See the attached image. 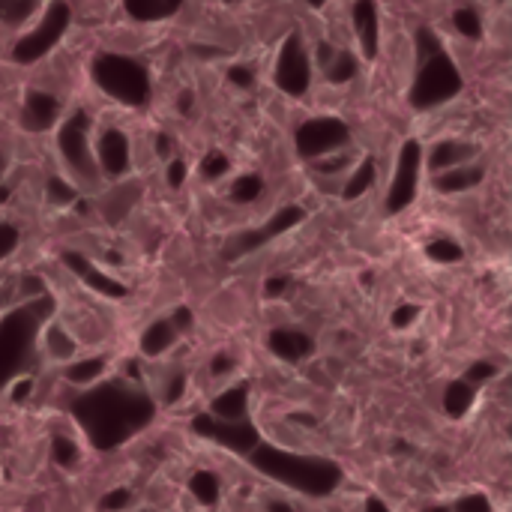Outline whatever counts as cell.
<instances>
[{
	"label": "cell",
	"mask_w": 512,
	"mask_h": 512,
	"mask_svg": "<svg viewBox=\"0 0 512 512\" xmlns=\"http://www.w3.org/2000/svg\"><path fill=\"white\" fill-rule=\"evenodd\" d=\"M69 411L87 444L111 453L153 423L156 402L135 381H96L69 402Z\"/></svg>",
	"instance_id": "cell-1"
},
{
	"label": "cell",
	"mask_w": 512,
	"mask_h": 512,
	"mask_svg": "<svg viewBox=\"0 0 512 512\" xmlns=\"http://www.w3.org/2000/svg\"><path fill=\"white\" fill-rule=\"evenodd\" d=\"M246 462L276 486H285L291 492H300L306 498H330L345 474L339 462L324 459V456H306V453H291L276 444H267L264 438L255 444V450L246 456Z\"/></svg>",
	"instance_id": "cell-2"
},
{
	"label": "cell",
	"mask_w": 512,
	"mask_h": 512,
	"mask_svg": "<svg viewBox=\"0 0 512 512\" xmlns=\"http://www.w3.org/2000/svg\"><path fill=\"white\" fill-rule=\"evenodd\" d=\"M54 315V300L48 294L24 300L21 306L0 315V390L27 372L45 321Z\"/></svg>",
	"instance_id": "cell-3"
},
{
	"label": "cell",
	"mask_w": 512,
	"mask_h": 512,
	"mask_svg": "<svg viewBox=\"0 0 512 512\" xmlns=\"http://www.w3.org/2000/svg\"><path fill=\"white\" fill-rule=\"evenodd\" d=\"M90 72H93L96 87L105 90L120 105L141 108L150 99V72L135 57L114 54V51H102V54L93 57Z\"/></svg>",
	"instance_id": "cell-4"
},
{
	"label": "cell",
	"mask_w": 512,
	"mask_h": 512,
	"mask_svg": "<svg viewBox=\"0 0 512 512\" xmlns=\"http://www.w3.org/2000/svg\"><path fill=\"white\" fill-rule=\"evenodd\" d=\"M465 90V78L456 66V60L441 48L423 60H417V75L408 90V102L417 111H432L438 105L453 102Z\"/></svg>",
	"instance_id": "cell-5"
},
{
	"label": "cell",
	"mask_w": 512,
	"mask_h": 512,
	"mask_svg": "<svg viewBox=\"0 0 512 512\" xmlns=\"http://www.w3.org/2000/svg\"><path fill=\"white\" fill-rule=\"evenodd\" d=\"M87 129H90L87 111H75L69 120H63V126L57 132V147L63 153L66 168L72 171L75 183L84 189H96L99 186V165H96Z\"/></svg>",
	"instance_id": "cell-6"
},
{
	"label": "cell",
	"mask_w": 512,
	"mask_h": 512,
	"mask_svg": "<svg viewBox=\"0 0 512 512\" xmlns=\"http://www.w3.org/2000/svg\"><path fill=\"white\" fill-rule=\"evenodd\" d=\"M69 24H72V6L66 0H51L45 6V12H42V21L15 42L12 60L15 63H36V60H42L66 36Z\"/></svg>",
	"instance_id": "cell-7"
},
{
	"label": "cell",
	"mask_w": 512,
	"mask_h": 512,
	"mask_svg": "<svg viewBox=\"0 0 512 512\" xmlns=\"http://www.w3.org/2000/svg\"><path fill=\"white\" fill-rule=\"evenodd\" d=\"M297 153L303 159H321L330 153H339L351 144V129L339 117H312L294 132Z\"/></svg>",
	"instance_id": "cell-8"
},
{
	"label": "cell",
	"mask_w": 512,
	"mask_h": 512,
	"mask_svg": "<svg viewBox=\"0 0 512 512\" xmlns=\"http://www.w3.org/2000/svg\"><path fill=\"white\" fill-rule=\"evenodd\" d=\"M303 219H306V210H303V207H297V204L282 207V210H279L276 216H270L261 228L234 234V237L222 246V258H225V261H237V258H243V255H249V252H258V249L267 246L270 240H276V237L288 234L291 228H297Z\"/></svg>",
	"instance_id": "cell-9"
},
{
	"label": "cell",
	"mask_w": 512,
	"mask_h": 512,
	"mask_svg": "<svg viewBox=\"0 0 512 512\" xmlns=\"http://www.w3.org/2000/svg\"><path fill=\"white\" fill-rule=\"evenodd\" d=\"M192 432L201 435V438H207L210 444H216V447L240 456V459H246L255 450V444L261 441V432L249 423V417L246 420H237V423H228V420H216L210 414H198L192 420Z\"/></svg>",
	"instance_id": "cell-10"
},
{
	"label": "cell",
	"mask_w": 512,
	"mask_h": 512,
	"mask_svg": "<svg viewBox=\"0 0 512 512\" xmlns=\"http://www.w3.org/2000/svg\"><path fill=\"white\" fill-rule=\"evenodd\" d=\"M420 165H423V147L420 141H405L402 150H399V162H396V174H393V183H390V192H387V201H384V210L390 216L408 210L420 192Z\"/></svg>",
	"instance_id": "cell-11"
},
{
	"label": "cell",
	"mask_w": 512,
	"mask_h": 512,
	"mask_svg": "<svg viewBox=\"0 0 512 512\" xmlns=\"http://www.w3.org/2000/svg\"><path fill=\"white\" fill-rule=\"evenodd\" d=\"M273 78H276V87L288 96H303L312 84V63H309V54H306V45H303V36L300 33H288L282 48H279V57H276V69H273Z\"/></svg>",
	"instance_id": "cell-12"
},
{
	"label": "cell",
	"mask_w": 512,
	"mask_h": 512,
	"mask_svg": "<svg viewBox=\"0 0 512 512\" xmlns=\"http://www.w3.org/2000/svg\"><path fill=\"white\" fill-rule=\"evenodd\" d=\"M63 264L93 291V294H99V297H105V300H123L129 291H126V285L123 282H117L114 276H108V273H102L90 258H84L81 252H63Z\"/></svg>",
	"instance_id": "cell-13"
},
{
	"label": "cell",
	"mask_w": 512,
	"mask_h": 512,
	"mask_svg": "<svg viewBox=\"0 0 512 512\" xmlns=\"http://www.w3.org/2000/svg\"><path fill=\"white\" fill-rule=\"evenodd\" d=\"M96 165L108 177H120L129 171V138L120 129H105L96 141Z\"/></svg>",
	"instance_id": "cell-14"
},
{
	"label": "cell",
	"mask_w": 512,
	"mask_h": 512,
	"mask_svg": "<svg viewBox=\"0 0 512 512\" xmlns=\"http://www.w3.org/2000/svg\"><path fill=\"white\" fill-rule=\"evenodd\" d=\"M267 348L282 363H303V360H309L315 354V339L309 333H303V330L279 327V330H270Z\"/></svg>",
	"instance_id": "cell-15"
},
{
	"label": "cell",
	"mask_w": 512,
	"mask_h": 512,
	"mask_svg": "<svg viewBox=\"0 0 512 512\" xmlns=\"http://www.w3.org/2000/svg\"><path fill=\"white\" fill-rule=\"evenodd\" d=\"M60 117V102L57 96L45 90H27L24 105H21V126L27 132H48Z\"/></svg>",
	"instance_id": "cell-16"
},
{
	"label": "cell",
	"mask_w": 512,
	"mask_h": 512,
	"mask_svg": "<svg viewBox=\"0 0 512 512\" xmlns=\"http://www.w3.org/2000/svg\"><path fill=\"white\" fill-rule=\"evenodd\" d=\"M354 30H357L363 54L375 60L381 48V15H378L375 0H354Z\"/></svg>",
	"instance_id": "cell-17"
},
{
	"label": "cell",
	"mask_w": 512,
	"mask_h": 512,
	"mask_svg": "<svg viewBox=\"0 0 512 512\" xmlns=\"http://www.w3.org/2000/svg\"><path fill=\"white\" fill-rule=\"evenodd\" d=\"M477 156V144L471 141H456V138H447V141H438L429 153V168L438 174V171H447V168H456V165H465Z\"/></svg>",
	"instance_id": "cell-18"
},
{
	"label": "cell",
	"mask_w": 512,
	"mask_h": 512,
	"mask_svg": "<svg viewBox=\"0 0 512 512\" xmlns=\"http://www.w3.org/2000/svg\"><path fill=\"white\" fill-rule=\"evenodd\" d=\"M486 177V171L480 165H456V168H447V171H438L435 174V189L444 192V195H459V192H468L474 186H480Z\"/></svg>",
	"instance_id": "cell-19"
},
{
	"label": "cell",
	"mask_w": 512,
	"mask_h": 512,
	"mask_svg": "<svg viewBox=\"0 0 512 512\" xmlns=\"http://www.w3.org/2000/svg\"><path fill=\"white\" fill-rule=\"evenodd\" d=\"M210 417L228 420V423L246 420L249 417V390L246 387H231V390L219 393L213 399V405H210Z\"/></svg>",
	"instance_id": "cell-20"
},
{
	"label": "cell",
	"mask_w": 512,
	"mask_h": 512,
	"mask_svg": "<svg viewBox=\"0 0 512 512\" xmlns=\"http://www.w3.org/2000/svg\"><path fill=\"white\" fill-rule=\"evenodd\" d=\"M180 6H183V0H123V9L129 12V18H135L141 24L165 21V18L177 15Z\"/></svg>",
	"instance_id": "cell-21"
},
{
	"label": "cell",
	"mask_w": 512,
	"mask_h": 512,
	"mask_svg": "<svg viewBox=\"0 0 512 512\" xmlns=\"http://www.w3.org/2000/svg\"><path fill=\"white\" fill-rule=\"evenodd\" d=\"M177 330H174V324L168 321V318H162V321H153L144 333H141V354L144 357H162L174 342H177Z\"/></svg>",
	"instance_id": "cell-22"
},
{
	"label": "cell",
	"mask_w": 512,
	"mask_h": 512,
	"mask_svg": "<svg viewBox=\"0 0 512 512\" xmlns=\"http://www.w3.org/2000/svg\"><path fill=\"white\" fill-rule=\"evenodd\" d=\"M474 396H477V393H474V384H468L465 378H459V381L447 384V390H444V396H441L444 414H447V417H453V420H462V417L471 411Z\"/></svg>",
	"instance_id": "cell-23"
},
{
	"label": "cell",
	"mask_w": 512,
	"mask_h": 512,
	"mask_svg": "<svg viewBox=\"0 0 512 512\" xmlns=\"http://www.w3.org/2000/svg\"><path fill=\"white\" fill-rule=\"evenodd\" d=\"M189 492L201 507H216L222 498V483L213 471H195L189 477Z\"/></svg>",
	"instance_id": "cell-24"
},
{
	"label": "cell",
	"mask_w": 512,
	"mask_h": 512,
	"mask_svg": "<svg viewBox=\"0 0 512 512\" xmlns=\"http://www.w3.org/2000/svg\"><path fill=\"white\" fill-rule=\"evenodd\" d=\"M102 372H105V360L102 357H90V360H78V363H72L63 375H66V381L72 384V387H93L99 378H102Z\"/></svg>",
	"instance_id": "cell-25"
},
{
	"label": "cell",
	"mask_w": 512,
	"mask_h": 512,
	"mask_svg": "<svg viewBox=\"0 0 512 512\" xmlns=\"http://www.w3.org/2000/svg\"><path fill=\"white\" fill-rule=\"evenodd\" d=\"M375 174H378L375 162H372V159H363V162L357 165V171L351 174V180L342 186V198H348V201H357L363 192H369V189H372V183H375Z\"/></svg>",
	"instance_id": "cell-26"
},
{
	"label": "cell",
	"mask_w": 512,
	"mask_h": 512,
	"mask_svg": "<svg viewBox=\"0 0 512 512\" xmlns=\"http://www.w3.org/2000/svg\"><path fill=\"white\" fill-rule=\"evenodd\" d=\"M324 69H327V78L333 84H348V81H354V75H357L360 66H357V57L351 51H336L333 60Z\"/></svg>",
	"instance_id": "cell-27"
},
{
	"label": "cell",
	"mask_w": 512,
	"mask_h": 512,
	"mask_svg": "<svg viewBox=\"0 0 512 512\" xmlns=\"http://www.w3.org/2000/svg\"><path fill=\"white\" fill-rule=\"evenodd\" d=\"M39 0H0V24L15 27L24 24L33 12H36Z\"/></svg>",
	"instance_id": "cell-28"
},
{
	"label": "cell",
	"mask_w": 512,
	"mask_h": 512,
	"mask_svg": "<svg viewBox=\"0 0 512 512\" xmlns=\"http://www.w3.org/2000/svg\"><path fill=\"white\" fill-rule=\"evenodd\" d=\"M426 255H429L435 264H456V261L465 258V249H462L456 240H450V237H435V240L426 246Z\"/></svg>",
	"instance_id": "cell-29"
},
{
	"label": "cell",
	"mask_w": 512,
	"mask_h": 512,
	"mask_svg": "<svg viewBox=\"0 0 512 512\" xmlns=\"http://www.w3.org/2000/svg\"><path fill=\"white\" fill-rule=\"evenodd\" d=\"M45 342H48V354H51L54 360H69V357L75 354V342H72V336H69L63 327H57V324H51V327H48Z\"/></svg>",
	"instance_id": "cell-30"
},
{
	"label": "cell",
	"mask_w": 512,
	"mask_h": 512,
	"mask_svg": "<svg viewBox=\"0 0 512 512\" xmlns=\"http://www.w3.org/2000/svg\"><path fill=\"white\" fill-rule=\"evenodd\" d=\"M78 459H81V450H78V444H75L72 438L57 435V438L51 441V462H54L57 468H75Z\"/></svg>",
	"instance_id": "cell-31"
},
{
	"label": "cell",
	"mask_w": 512,
	"mask_h": 512,
	"mask_svg": "<svg viewBox=\"0 0 512 512\" xmlns=\"http://www.w3.org/2000/svg\"><path fill=\"white\" fill-rule=\"evenodd\" d=\"M261 192H264V180H261L258 174H243V177L231 186V198H234L237 204H252V201L261 198Z\"/></svg>",
	"instance_id": "cell-32"
},
{
	"label": "cell",
	"mask_w": 512,
	"mask_h": 512,
	"mask_svg": "<svg viewBox=\"0 0 512 512\" xmlns=\"http://www.w3.org/2000/svg\"><path fill=\"white\" fill-rule=\"evenodd\" d=\"M453 24H456V30H459L465 39H480V36H483V21H480V15H477L471 6H459V9L453 12Z\"/></svg>",
	"instance_id": "cell-33"
},
{
	"label": "cell",
	"mask_w": 512,
	"mask_h": 512,
	"mask_svg": "<svg viewBox=\"0 0 512 512\" xmlns=\"http://www.w3.org/2000/svg\"><path fill=\"white\" fill-rule=\"evenodd\" d=\"M45 192H48V201H51V204H57V207L75 204V198H78V189H75V186H69V183H66V180H60V177H48Z\"/></svg>",
	"instance_id": "cell-34"
},
{
	"label": "cell",
	"mask_w": 512,
	"mask_h": 512,
	"mask_svg": "<svg viewBox=\"0 0 512 512\" xmlns=\"http://www.w3.org/2000/svg\"><path fill=\"white\" fill-rule=\"evenodd\" d=\"M414 48H417V60H423V57L441 51L444 45H441L438 33H435L429 24H423V27H417V33H414Z\"/></svg>",
	"instance_id": "cell-35"
},
{
	"label": "cell",
	"mask_w": 512,
	"mask_h": 512,
	"mask_svg": "<svg viewBox=\"0 0 512 512\" xmlns=\"http://www.w3.org/2000/svg\"><path fill=\"white\" fill-rule=\"evenodd\" d=\"M228 168H231V162H228V156H225V153H219V150L207 153V156H204V162H201V174H204V177H210V180H216V177L228 174Z\"/></svg>",
	"instance_id": "cell-36"
},
{
	"label": "cell",
	"mask_w": 512,
	"mask_h": 512,
	"mask_svg": "<svg viewBox=\"0 0 512 512\" xmlns=\"http://www.w3.org/2000/svg\"><path fill=\"white\" fill-rule=\"evenodd\" d=\"M453 512H495V507H492V501L483 492H471V495H462L456 501Z\"/></svg>",
	"instance_id": "cell-37"
},
{
	"label": "cell",
	"mask_w": 512,
	"mask_h": 512,
	"mask_svg": "<svg viewBox=\"0 0 512 512\" xmlns=\"http://www.w3.org/2000/svg\"><path fill=\"white\" fill-rule=\"evenodd\" d=\"M417 318H420V306H414V303H402V306H396V309H393L390 324H393L396 330H408L411 324H417Z\"/></svg>",
	"instance_id": "cell-38"
},
{
	"label": "cell",
	"mask_w": 512,
	"mask_h": 512,
	"mask_svg": "<svg viewBox=\"0 0 512 512\" xmlns=\"http://www.w3.org/2000/svg\"><path fill=\"white\" fill-rule=\"evenodd\" d=\"M18 243H21L18 228L9 225V222H0V261H6V258L18 249Z\"/></svg>",
	"instance_id": "cell-39"
},
{
	"label": "cell",
	"mask_w": 512,
	"mask_h": 512,
	"mask_svg": "<svg viewBox=\"0 0 512 512\" xmlns=\"http://www.w3.org/2000/svg\"><path fill=\"white\" fill-rule=\"evenodd\" d=\"M495 375H498V366H495V363H489V360H480V363H474V366L465 372V381L477 387V384H486V381H492Z\"/></svg>",
	"instance_id": "cell-40"
},
{
	"label": "cell",
	"mask_w": 512,
	"mask_h": 512,
	"mask_svg": "<svg viewBox=\"0 0 512 512\" xmlns=\"http://www.w3.org/2000/svg\"><path fill=\"white\" fill-rule=\"evenodd\" d=\"M129 504H132V492L129 489H114V492H108L105 498H102V510L105 512H123L129 510Z\"/></svg>",
	"instance_id": "cell-41"
},
{
	"label": "cell",
	"mask_w": 512,
	"mask_h": 512,
	"mask_svg": "<svg viewBox=\"0 0 512 512\" xmlns=\"http://www.w3.org/2000/svg\"><path fill=\"white\" fill-rule=\"evenodd\" d=\"M228 81H231L234 87H240V90H249V87L255 84V72H252L249 66H231V69H228Z\"/></svg>",
	"instance_id": "cell-42"
},
{
	"label": "cell",
	"mask_w": 512,
	"mask_h": 512,
	"mask_svg": "<svg viewBox=\"0 0 512 512\" xmlns=\"http://www.w3.org/2000/svg\"><path fill=\"white\" fill-rule=\"evenodd\" d=\"M45 294V282L39 276H21V297L24 300H33V297H42Z\"/></svg>",
	"instance_id": "cell-43"
},
{
	"label": "cell",
	"mask_w": 512,
	"mask_h": 512,
	"mask_svg": "<svg viewBox=\"0 0 512 512\" xmlns=\"http://www.w3.org/2000/svg\"><path fill=\"white\" fill-rule=\"evenodd\" d=\"M183 393H186V375H174V378L168 381V387H165V402L174 405V402L183 399Z\"/></svg>",
	"instance_id": "cell-44"
},
{
	"label": "cell",
	"mask_w": 512,
	"mask_h": 512,
	"mask_svg": "<svg viewBox=\"0 0 512 512\" xmlns=\"http://www.w3.org/2000/svg\"><path fill=\"white\" fill-rule=\"evenodd\" d=\"M30 393H33V381H30L27 375L15 378V381L9 384V396H12V402H24Z\"/></svg>",
	"instance_id": "cell-45"
},
{
	"label": "cell",
	"mask_w": 512,
	"mask_h": 512,
	"mask_svg": "<svg viewBox=\"0 0 512 512\" xmlns=\"http://www.w3.org/2000/svg\"><path fill=\"white\" fill-rule=\"evenodd\" d=\"M183 180H186V162L183 159H171L168 162V186L177 189V186H183Z\"/></svg>",
	"instance_id": "cell-46"
},
{
	"label": "cell",
	"mask_w": 512,
	"mask_h": 512,
	"mask_svg": "<svg viewBox=\"0 0 512 512\" xmlns=\"http://www.w3.org/2000/svg\"><path fill=\"white\" fill-rule=\"evenodd\" d=\"M348 165V153H342L339 150V156L336 159H327V156H321V162H318V171L321 174H336V171H342Z\"/></svg>",
	"instance_id": "cell-47"
},
{
	"label": "cell",
	"mask_w": 512,
	"mask_h": 512,
	"mask_svg": "<svg viewBox=\"0 0 512 512\" xmlns=\"http://www.w3.org/2000/svg\"><path fill=\"white\" fill-rule=\"evenodd\" d=\"M288 285H291V279H288V276H273V279H267L264 294H267V297H282V294L288 291Z\"/></svg>",
	"instance_id": "cell-48"
},
{
	"label": "cell",
	"mask_w": 512,
	"mask_h": 512,
	"mask_svg": "<svg viewBox=\"0 0 512 512\" xmlns=\"http://www.w3.org/2000/svg\"><path fill=\"white\" fill-rule=\"evenodd\" d=\"M234 369V360L222 351V354H216L213 360H210V372L216 375V378H222V375H228Z\"/></svg>",
	"instance_id": "cell-49"
},
{
	"label": "cell",
	"mask_w": 512,
	"mask_h": 512,
	"mask_svg": "<svg viewBox=\"0 0 512 512\" xmlns=\"http://www.w3.org/2000/svg\"><path fill=\"white\" fill-rule=\"evenodd\" d=\"M168 321L174 324V330H177V333H183V330H189V327H192V312H189L186 306H180V309H174V315H171Z\"/></svg>",
	"instance_id": "cell-50"
},
{
	"label": "cell",
	"mask_w": 512,
	"mask_h": 512,
	"mask_svg": "<svg viewBox=\"0 0 512 512\" xmlns=\"http://www.w3.org/2000/svg\"><path fill=\"white\" fill-rule=\"evenodd\" d=\"M315 54H318V63H321V66H327V63L333 60L336 48H333L330 42H318V51H315Z\"/></svg>",
	"instance_id": "cell-51"
},
{
	"label": "cell",
	"mask_w": 512,
	"mask_h": 512,
	"mask_svg": "<svg viewBox=\"0 0 512 512\" xmlns=\"http://www.w3.org/2000/svg\"><path fill=\"white\" fill-rule=\"evenodd\" d=\"M156 150L162 153V156H171V138L162 132V135H156Z\"/></svg>",
	"instance_id": "cell-52"
},
{
	"label": "cell",
	"mask_w": 512,
	"mask_h": 512,
	"mask_svg": "<svg viewBox=\"0 0 512 512\" xmlns=\"http://www.w3.org/2000/svg\"><path fill=\"white\" fill-rule=\"evenodd\" d=\"M363 512H390V507H387L381 498H369V501H366V507H363Z\"/></svg>",
	"instance_id": "cell-53"
},
{
	"label": "cell",
	"mask_w": 512,
	"mask_h": 512,
	"mask_svg": "<svg viewBox=\"0 0 512 512\" xmlns=\"http://www.w3.org/2000/svg\"><path fill=\"white\" fill-rule=\"evenodd\" d=\"M267 512H294V510H291V504H285V501H270V504H267Z\"/></svg>",
	"instance_id": "cell-54"
},
{
	"label": "cell",
	"mask_w": 512,
	"mask_h": 512,
	"mask_svg": "<svg viewBox=\"0 0 512 512\" xmlns=\"http://www.w3.org/2000/svg\"><path fill=\"white\" fill-rule=\"evenodd\" d=\"M291 420L294 423H303V426H315V417H309V414H294Z\"/></svg>",
	"instance_id": "cell-55"
},
{
	"label": "cell",
	"mask_w": 512,
	"mask_h": 512,
	"mask_svg": "<svg viewBox=\"0 0 512 512\" xmlns=\"http://www.w3.org/2000/svg\"><path fill=\"white\" fill-rule=\"evenodd\" d=\"M189 108H192V93L186 90V93L180 96V111H189Z\"/></svg>",
	"instance_id": "cell-56"
},
{
	"label": "cell",
	"mask_w": 512,
	"mask_h": 512,
	"mask_svg": "<svg viewBox=\"0 0 512 512\" xmlns=\"http://www.w3.org/2000/svg\"><path fill=\"white\" fill-rule=\"evenodd\" d=\"M6 198H9V189H6V186H0V204H3Z\"/></svg>",
	"instance_id": "cell-57"
},
{
	"label": "cell",
	"mask_w": 512,
	"mask_h": 512,
	"mask_svg": "<svg viewBox=\"0 0 512 512\" xmlns=\"http://www.w3.org/2000/svg\"><path fill=\"white\" fill-rule=\"evenodd\" d=\"M306 3H309V6H324L327 0H306Z\"/></svg>",
	"instance_id": "cell-58"
},
{
	"label": "cell",
	"mask_w": 512,
	"mask_h": 512,
	"mask_svg": "<svg viewBox=\"0 0 512 512\" xmlns=\"http://www.w3.org/2000/svg\"><path fill=\"white\" fill-rule=\"evenodd\" d=\"M429 512H453V510H450V507H432Z\"/></svg>",
	"instance_id": "cell-59"
},
{
	"label": "cell",
	"mask_w": 512,
	"mask_h": 512,
	"mask_svg": "<svg viewBox=\"0 0 512 512\" xmlns=\"http://www.w3.org/2000/svg\"><path fill=\"white\" fill-rule=\"evenodd\" d=\"M228 3H234V0H228Z\"/></svg>",
	"instance_id": "cell-60"
}]
</instances>
